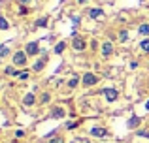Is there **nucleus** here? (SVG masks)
I'll return each instance as SVG.
<instances>
[{
	"instance_id": "18",
	"label": "nucleus",
	"mask_w": 149,
	"mask_h": 143,
	"mask_svg": "<svg viewBox=\"0 0 149 143\" xmlns=\"http://www.w3.org/2000/svg\"><path fill=\"white\" fill-rule=\"evenodd\" d=\"M8 55V47H4V45H0V57Z\"/></svg>"
},
{
	"instance_id": "5",
	"label": "nucleus",
	"mask_w": 149,
	"mask_h": 143,
	"mask_svg": "<svg viewBox=\"0 0 149 143\" xmlns=\"http://www.w3.org/2000/svg\"><path fill=\"white\" fill-rule=\"evenodd\" d=\"M91 134H93L95 137H104L108 132H106L104 128H91Z\"/></svg>"
},
{
	"instance_id": "12",
	"label": "nucleus",
	"mask_w": 149,
	"mask_h": 143,
	"mask_svg": "<svg viewBox=\"0 0 149 143\" xmlns=\"http://www.w3.org/2000/svg\"><path fill=\"white\" fill-rule=\"evenodd\" d=\"M140 34L147 36V34H149V25H142V26H140Z\"/></svg>"
},
{
	"instance_id": "2",
	"label": "nucleus",
	"mask_w": 149,
	"mask_h": 143,
	"mask_svg": "<svg viewBox=\"0 0 149 143\" xmlns=\"http://www.w3.org/2000/svg\"><path fill=\"white\" fill-rule=\"evenodd\" d=\"M13 62L17 64V66H23V64L26 62V57H25V53H15V57H13Z\"/></svg>"
},
{
	"instance_id": "3",
	"label": "nucleus",
	"mask_w": 149,
	"mask_h": 143,
	"mask_svg": "<svg viewBox=\"0 0 149 143\" xmlns=\"http://www.w3.org/2000/svg\"><path fill=\"white\" fill-rule=\"evenodd\" d=\"M96 75H93V73H85V77H83V83L87 85V87H91V85H95L96 83Z\"/></svg>"
},
{
	"instance_id": "27",
	"label": "nucleus",
	"mask_w": 149,
	"mask_h": 143,
	"mask_svg": "<svg viewBox=\"0 0 149 143\" xmlns=\"http://www.w3.org/2000/svg\"><path fill=\"white\" fill-rule=\"evenodd\" d=\"M26 2H29V0H21V4H26Z\"/></svg>"
},
{
	"instance_id": "24",
	"label": "nucleus",
	"mask_w": 149,
	"mask_h": 143,
	"mask_svg": "<svg viewBox=\"0 0 149 143\" xmlns=\"http://www.w3.org/2000/svg\"><path fill=\"white\" fill-rule=\"evenodd\" d=\"M15 136H17V137H23V136H25V132H23V130H17V132H15Z\"/></svg>"
},
{
	"instance_id": "16",
	"label": "nucleus",
	"mask_w": 149,
	"mask_h": 143,
	"mask_svg": "<svg viewBox=\"0 0 149 143\" xmlns=\"http://www.w3.org/2000/svg\"><path fill=\"white\" fill-rule=\"evenodd\" d=\"M0 28H2V30H6V28H8V21H6L4 17H0Z\"/></svg>"
},
{
	"instance_id": "4",
	"label": "nucleus",
	"mask_w": 149,
	"mask_h": 143,
	"mask_svg": "<svg viewBox=\"0 0 149 143\" xmlns=\"http://www.w3.org/2000/svg\"><path fill=\"white\" fill-rule=\"evenodd\" d=\"M40 51V47H38V44H26V53H29V55H36V53Z\"/></svg>"
},
{
	"instance_id": "26",
	"label": "nucleus",
	"mask_w": 149,
	"mask_h": 143,
	"mask_svg": "<svg viewBox=\"0 0 149 143\" xmlns=\"http://www.w3.org/2000/svg\"><path fill=\"white\" fill-rule=\"evenodd\" d=\"M77 2H79V4H85V2H87V0H77Z\"/></svg>"
},
{
	"instance_id": "10",
	"label": "nucleus",
	"mask_w": 149,
	"mask_h": 143,
	"mask_svg": "<svg viewBox=\"0 0 149 143\" xmlns=\"http://www.w3.org/2000/svg\"><path fill=\"white\" fill-rule=\"evenodd\" d=\"M53 117H55V119H61V117H64V111H62L61 107H57V109L53 111Z\"/></svg>"
},
{
	"instance_id": "21",
	"label": "nucleus",
	"mask_w": 149,
	"mask_h": 143,
	"mask_svg": "<svg viewBox=\"0 0 149 143\" xmlns=\"http://www.w3.org/2000/svg\"><path fill=\"white\" fill-rule=\"evenodd\" d=\"M51 143H64V140H62V137H53Z\"/></svg>"
},
{
	"instance_id": "20",
	"label": "nucleus",
	"mask_w": 149,
	"mask_h": 143,
	"mask_svg": "<svg viewBox=\"0 0 149 143\" xmlns=\"http://www.w3.org/2000/svg\"><path fill=\"white\" fill-rule=\"evenodd\" d=\"M44 62H45V59H44V60H40V62H38L36 66H34V70H42V66H44Z\"/></svg>"
},
{
	"instance_id": "14",
	"label": "nucleus",
	"mask_w": 149,
	"mask_h": 143,
	"mask_svg": "<svg viewBox=\"0 0 149 143\" xmlns=\"http://www.w3.org/2000/svg\"><path fill=\"white\" fill-rule=\"evenodd\" d=\"M140 45H142V49H143L146 53H149V40H143V41H142Z\"/></svg>"
},
{
	"instance_id": "7",
	"label": "nucleus",
	"mask_w": 149,
	"mask_h": 143,
	"mask_svg": "<svg viewBox=\"0 0 149 143\" xmlns=\"http://www.w3.org/2000/svg\"><path fill=\"white\" fill-rule=\"evenodd\" d=\"M34 102H36L34 94H26V96H25V100H23V104H25V106H32Z\"/></svg>"
},
{
	"instance_id": "8",
	"label": "nucleus",
	"mask_w": 149,
	"mask_h": 143,
	"mask_svg": "<svg viewBox=\"0 0 149 143\" xmlns=\"http://www.w3.org/2000/svg\"><path fill=\"white\" fill-rule=\"evenodd\" d=\"M111 51H113V47H111V44H104V47H102V53H104V57H108V55H111Z\"/></svg>"
},
{
	"instance_id": "22",
	"label": "nucleus",
	"mask_w": 149,
	"mask_h": 143,
	"mask_svg": "<svg viewBox=\"0 0 149 143\" xmlns=\"http://www.w3.org/2000/svg\"><path fill=\"white\" fill-rule=\"evenodd\" d=\"M19 77H21V79H26V77H29V72H21V73H19Z\"/></svg>"
},
{
	"instance_id": "11",
	"label": "nucleus",
	"mask_w": 149,
	"mask_h": 143,
	"mask_svg": "<svg viewBox=\"0 0 149 143\" xmlns=\"http://www.w3.org/2000/svg\"><path fill=\"white\" fill-rule=\"evenodd\" d=\"M136 124H140V119H138V117H132L130 121H128V126H130V128H134Z\"/></svg>"
},
{
	"instance_id": "17",
	"label": "nucleus",
	"mask_w": 149,
	"mask_h": 143,
	"mask_svg": "<svg viewBox=\"0 0 149 143\" xmlns=\"http://www.w3.org/2000/svg\"><path fill=\"white\" fill-rule=\"evenodd\" d=\"M6 73H8V75H17V72H15L11 66H10V68H6Z\"/></svg>"
},
{
	"instance_id": "19",
	"label": "nucleus",
	"mask_w": 149,
	"mask_h": 143,
	"mask_svg": "<svg viewBox=\"0 0 149 143\" xmlns=\"http://www.w3.org/2000/svg\"><path fill=\"white\" fill-rule=\"evenodd\" d=\"M68 87H70V88H74V87H77V79H70V83H68Z\"/></svg>"
},
{
	"instance_id": "9",
	"label": "nucleus",
	"mask_w": 149,
	"mask_h": 143,
	"mask_svg": "<svg viewBox=\"0 0 149 143\" xmlns=\"http://www.w3.org/2000/svg\"><path fill=\"white\" fill-rule=\"evenodd\" d=\"M89 15H91L93 19H98L100 15H102V10H98V8H95V10H91V11H89Z\"/></svg>"
},
{
	"instance_id": "23",
	"label": "nucleus",
	"mask_w": 149,
	"mask_h": 143,
	"mask_svg": "<svg viewBox=\"0 0 149 143\" xmlns=\"http://www.w3.org/2000/svg\"><path fill=\"white\" fill-rule=\"evenodd\" d=\"M42 102L47 104V102H49V94H44V96H42Z\"/></svg>"
},
{
	"instance_id": "15",
	"label": "nucleus",
	"mask_w": 149,
	"mask_h": 143,
	"mask_svg": "<svg viewBox=\"0 0 149 143\" xmlns=\"http://www.w3.org/2000/svg\"><path fill=\"white\" fill-rule=\"evenodd\" d=\"M64 51V44H57L55 45V53H62Z\"/></svg>"
},
{
	"instance_id": "6",
	"label": "nucleus",
	"mask_w": 149,
	"mask_h": 143,
	"mask_svg": "<svg viewBox=\"0 0 149 143\" xmlns=\"http://www.w3.org/2000/svg\"><path fill=\"white\" fill-rule=\"evenodd\" d=\"M74 49H76V51H83L85 49V41L83 40H74Z\"/></svg>"
},
{
	"instance_id": "1",
	"label": "nucleus",
	"mask_w": 149,
	"mask_h": 143,
	"mask_svg": "<svg viewBox=\"0 0 149 143\" xmlns=\"http://www.w3.org/2000/svg\"><path fill=\"white\" fill-rule=\"evenodd\" d=\"M104 96H106L108 102H115V100H117V90H115V88H106Z\"/></svg>"
},
{
	"instance_id": "13",
	"label": "nucleus",
	"mask_w": 149,
	"mask_h": 143,
	"mask_svg": "<svg viewBox=\"0 0 149 143\" xmlns=\"http://www.w3.org/2000/svg\"><path fill=\"white\" fill-rule=\"evenodd\" d=\"M45 25H47V17H42L36 21V26H45Z\"/></svg>"
},
{
	"instance_id": "25",
	"label": "nucleus",
	"mask_w": 149,
	"mask_h": 143,
	"mask_svg": "<svg viewBox=\"0 0 149 143\" xmlns=\"http://www.w3.org/2000/svg\"><path fill=\"white\" fill-rule=\"evenodd\" d=\"M146 109L149 111V100H147V102H146Z\"/></svg>"
}]
</instances>
